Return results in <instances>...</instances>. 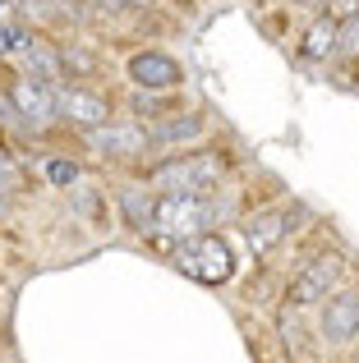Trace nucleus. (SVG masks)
<instances>
[{
    "label": "nucleus",
    "mask_w": 359,
    "mask_h": 363,
    "mask_svg": "<svg viewBox=\"0 0 359 363\" xmlns=\"http://www.w3.org/2000/svg\"><path fill=\"white\" fill-rule=\"evenodd\" d=\"M14 60H18V69H23L28 79L46 83V88H60L65 83V51L55 42H46V37H37V33H33V42H28Z\"/></svg>",
    "instance_id": "9"
},
{
    "label": "nucleus",
    "mask_w": 359,
    "mask_h": 363,
    "mask_svg": "<svg viewBox=\"0 0 359 363\" xmlns=\"http://www.w3.org/2000/svg\"><path fill=\"white\" fill-rule=\"evenodd\" d=\"M46 179H51L55 189H70V184H79V166H74V161H46Z\"/></svg>",
    "instance_id": "15"
},
{
    "label": "nucleus",
    "mask_w": 359,
    "mask_h": 363,
    "mask_svg": "<svg viewBox=\"0 0 359 363\" xmlns=\"http://www.w3.org/2000/svg\"><path fill=\"white\" fill-rule=\"evenodd\" d=\"M5 92H9V101H14V111H18V124H28L33 133L51 129V124L60 120V116H55V88L28 79V74H18Z\"/></svg>",
    "instance_id": "7"
},
{
    "label": "nucleus",
    "mask_w": 359,
    "mask_h": 363,
    "mask_svg": "<svg viewBox=\"0 0 359 363\" xmlns=\"http://www.w3.org/2000/svg\"><path fill=\"white\" fill-rule=\"evenodd\" d=\"M129 83L143 88V92H171V88L184 83V69L162 51H138L134 60H129Z\"/></svg>",
    "instance_id": "8"
},
{
    "label": "nucleus",
    "mask_w": 359,
    "mask_h": 363,
    "mask_svg": "<svg viewBox=\"0 0 359 363\" xmlns=\"http://www.w3.org/2000/svg\"><path fill=\"white\" fill-rule=\"evenodd\" d=\"M134 111H138V116L162 120V116H166V97H157V92H143V88H138V92H134Z\"/></svg>",
    "instance_id": "17"
},
{
    "label": "nucleus",
    "mask_w": 359,
    "mask_h": 363,
    "mask_svg": "<svg viewBox=\"0 0 359 363\" xmlns=\"http://www.w3.org/2000/svg\"><path fill=\"white\" fill-rule=\"evenodd\" d=\"M341 276H346V262L336 253H323V257H314V262H304V272L290 281V294H286V299L295 303V308L323 303V299H332V294H336Z\"/></svg>",
    "instance_id": "5"
},
{
    "label": "nucleus",
    "mask_w": 359,
    "mask_h": 363,
    "mask_svg": "<svg viewBox=\"0 0 359 363\" xmlns=\"http://www.w3.org/2000/svg\"><path fill=\"white\" fill-rule=\"evenodd\" d=\"M327 14H332L336 23H346L350 14H359V0H327Z\"/></svg>",
    "instance_id": "19"
},
{
    "label": "nucleus",
    "mask_w": 359,
    "mask_h": 363,
    "mask_svg": "<svg viewBox=\"0 0 359 363\" xmlns=\"http://www.w3.org/2000/svg\"><path fill=\"white\" fill-rule=\"evenodd\" d=\"M175 267L198 285H226L235 276V253L221 235H189L175 244Z\"/></svg>",
    "instance_id": "2"
},
{
    "label": "nucleus",
    "mask_w": 359,
    "mask_h": 363,
    "mask_svg": "<svg viewBox=\"0 0 359 363\" xmlns=\"http://www.w3.org/2000/svg\"><path fill=\"white\" fill-rule=\"evenodd\" d=\"M231 157L226 152H184V157H166L148 170V184L157 194H189V198H203L221 184Z\"/></svg>",
    "instance_id": "1"
},
{
    "label": "nucleus",
    "mask_w": 359,
    "mask_h": 363,
    "mask_svg": "<svg viewBox=\"0 0 359 363\" xmlns=\"http://www.w3.org/2000/svg\"><path fill=\"white\" fill-rule=\"evenodd\" d=\"M299 51H304V60H327V55H336L341 51V23H336L332 14H318L314 23H309Z\"/></svg>",
    "instance_id": "14"
},
{
    "label": "nucleus",
    "mask_w": 359,
    "mask_h": 363,
    "mask_svg": "<svg viewBox=\"0 0 359 363\" xmlns=\"http://www.w3.org/2000/svg\"><path fill=\"white\" fill-rule=\"evenodd\" d=\"M323 336L327 345H350L359 336V290H336L323 308Z\"/></svg>",
    "instance_id": "10"
},
{
    "label": "nucleus",
    "mask_w": 359,
    "mask_h": 363,
    "mask_svg": "<svg viewBox=\"0 0 359 363\" xmlns=\"http://www.w3.org/2000/svg\"><path fill=\"white\" fill-rule=\"evenodd\" d=\"M203 133H207V120L198 111H189V116H162L148 129V138H153V147H180V143H194Z\"/></svg>",
    "instance_id": "13"
},
{
    "label": "nucleus",
    "mask_w": 359,
    "mask_h": 363,
    "mask_svg": "<svg viewBox=\"0 0 359 363\" xmlns=\"http://www.w3.org/2000/svg\"><path fill=\"white\" fill-rule=\"evenodd\" d=\"M295 230V212L290 207H272V212H258L249 225H244V244H249V253L253 257H263V253H272L286 235Z\"/></svg>",
    "instance_id": "11"
},
{
    "label": "nucleus",
    "mask_w": 359,
    "mask_h": 363,
    "mask_svg": "<svg viewBox=\"0 0 359 363\" xmlns=\"http://www.w3.org/2000/svg\"><path fill=\"white\" fill-rule=\"evenodd\" d=\"M88 147L97 157H111V161H138V157L153 152V138L134 120H106L97 129H88Z\"/></svg>",
    "instance_id": "4"
},
{
    "label": "nucleus",
    "mask_w": 359,
    "mask_h": 363,
    "mask_svg": "<svg viewBox=\"0 0 359 363\" xmlns=\"http://www.w3.org/2000/svg\"><path fill=\"white\" fill-rule=\"evenodd\" d=\"M341 51L346 55H359V14H350L341 23Z\"/></svg>",
    "instance_id": "18"
},
{
    "label": "nucleus",
    "mask_w": 359,
    "mask_h": 363,
    "mask_svg": "<svg viewBox=\"0 0 359 363\" xmlns=\"http://www.w3.org/2000/svg\"><path fill=\"white\" fill-rule=\"evenodd\" d=\"M216 203L212 194L203 198H189V194H157V230L153 235H166V240H189V235H203L207 225L216 221Z\"/></svg>",
    "instance_id": "3"
},
{
    "label": "nucleus",
    "mask_w": 359,
    "mask_h": 363,
    "mask_svg": "<svg viewBox=\"0 0 359 363\" xmlns=\"http://www.w3.org/2000/svg\"><path fill=\"white\" fill-rule=\"evenodd\" d=\"M55 116L88 133V129H97V124L111 120V101L101 97V92L83 88V83H60V88H55Z\"/></svg>",
    "instance_id": "6"
},
{
    "label": "nucleus",
    "mask_w": 359,
    "mask_h": 363,
    "mask_svg": "<svg viewBox=\"0 0 359 363\" xmlns=\"http://www.w3.org/2000/svg\"><path fill=\"white\" fill-rule=\"evenodd\" d=\"M120 216L134 235H153L157 230V189L153 184H129L120 189Z\"/></svg>",
    "instance_id": "12"
},
{
    "label": "nucleus",
    "mask_w": 359,
    "mask_h": 363,
    "mask_svg": "<svg viewBox=\"0 0 359 363\" xmlns=\"http://www.w3.org/2000/svg\"><path fill=\"white\" fill-rule=\"evenodd\" d=\"M309 5H327V0H309Z\"/></svg>",
    "instance_id": "21"
},
{
    "label": "nucleus",
    "mask_w": 359,
    "mask_h": 363,
    "mask_svg": "<svg viewBox=\"0 0 359 363\" xmlns=\"http://www.w3.org/2000/svg\"><path fill=\"white\" fill-rule=\"evenodd\" d=\"M14 184H18L14 166H9V161L0 157V221H5V216H9V203H14Z\"/></svg>",
    "instance_id": "16"
},
{
    "label": "nucleus",
    "mask_w": 359,
    "mask_h": 363,
    "mask_svg": "<svg viewBox=\"0 0 359 363\" xmlns=\"http://www.w3.org/2000/svg\"><path fill=\"white\" fill-rule=\"evenodd\" d=\"M116 9H143V5H153V0H111Z\"/></svg>",
    "instance_id": "20"
}]
</instances>
